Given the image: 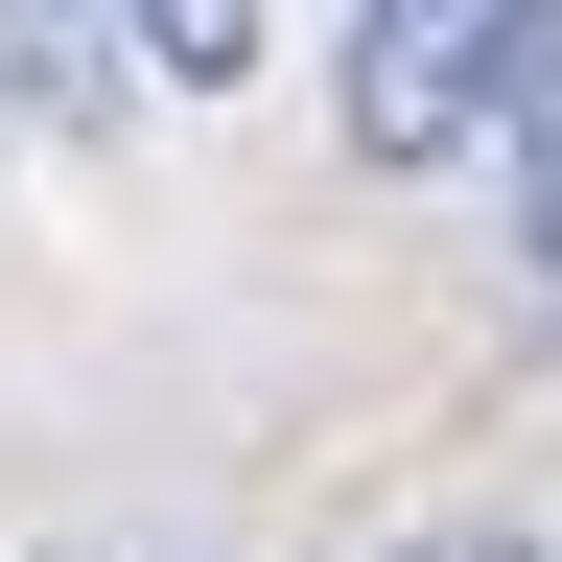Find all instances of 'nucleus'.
Here are the masks:
<instances>
[{
  "label": "nucleus",
  "instance_id": "obj_1",
  "mask_svg": "<svg viewBox=\"0 0 562 562\" xmlns=\"http://www.w3.org/2000/svg\"><path fill=\"white\" fill-rule=\"evenodd\" d=\"M539 94V0H351V165H469Z\"/></svg>",
  "mask_w": 562,
  "mask_h": 562
},
{
  "label": "nucleus",
  "instance_id": "obj_2",
  "mask_svg": "<svg viewBox=\"0 0 562 562\" xmlns=\"http://www.w3.org/2000/svg\"><path fill=\"white\" fill-rule=\"evenodd\" d=\"M117 70H165V94H235V70H258V0H117Z\"/></svg>",
  "mask_w": 562,
  "mask_h": 562
},
{
  "label": "nucleus",
  "instance_id": "obj_3",
  "mask_svg": "<svg viewBox=\"0 0 562 562\" xmlns=\"http://www.w3.org/2000/svg\"><path fill=\"white\" fill-rule=\"evenodd\" d=\"M94 24H117V0H94ZM94 24H70V0H0V47H24V94H47V117H117V70H94Z\"/></svg>",
  "mask_w": 562,
  "mask_h": 562
},
{
  "label": "nucleus",
  "instance_id": "obj_4",
  "mask_svg": "<svg viewBox=\"0 0 562 562\" xmlns=\"http://www.w3.org/2000/svg\"><path fill=\"white\" fill-rule=\"evenodd\" d=\"M539 281H562V70H539Z\"/></svg>",
  "mask_w": 562,
  "mask_h": 562
},
{
  "label": "nucleus",
  "instance_id": "obj_5",
  "mask_svg": "<svg viewBox=\"0 0 562 562\" xmlns=\"http://www.w3.org/2000/svg\"><path fill=\"white\" fill-rule=\"evenodd\" d=\"M398 562H539V539H398Z\"/></svg>",
  "mask_w": 562,
  "mask_h": 562
}]
</instances>
